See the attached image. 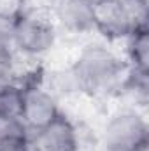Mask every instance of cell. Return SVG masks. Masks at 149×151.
I'll return each instance as SVG.
<instances>
[{"label": "cell", "mask_w": 149, "mask_h": 151, "mask_svg": "<svg viewBox=\"0 0 149 151\" xmlns=\"http://www.w3.org/2000/svg\"><path fill=\"white\" fill-rule=\"evenodd\" d=\"M18 86L16 63H14V51L0 53V95Z\"/></svg>", "instance_id": "10"}, {"label": "cell", "mask_w": 149, "mask_h": 151, "mask_svg": "<svg viewBox=\"0 0 149 151\" xmlns=\"http://www.w3.org/2000/svg\"><path fill=\"white\" fill-rule=\"evenodd\" d=\"M58 30L49 12L25 11L12 21V49L28 58H40L56 42Z\"/></svg>", "instance_id": "2"}, {"label": "cell", "mask_w": 149, "mask_h": 151, "mask_svg": "<svg viewBox=\"0 0 149 151\" xmlns=\"http://www.w3.org/2000/svg\"><path fill=\"white\" fill-rule=\"evenodd\" d=\"M126 42V65L133 72L140 74H149V30L146 28H137L133 30L128 37L125 39Z\"/></svg>", "instance_id": "8"}, {"label": "cell", "mask_w": 149, "mask_h": 151, "mask_svg": "<svg viewBox=\"0 0 149 151\" xmlns=\"http://www.w3.org/2000/svg\"><path fill=\"white\" fill-rule=\"evenodd\" d=\"M30 144L34 151H81L77 125L63 113L32 134Z\"/></svg>", "instance_id": "6"}, {"label": "cell", "mask_w": 149, "mask_h": 151, "mask_svg": "<svg viewBox=\"0 0 149 151\" xmlns=\"http://www.w3.org/2000/svg\"><path fill=\"white\" fill-rule=\"evenodd\" d=\"M0 151H34L30 144V137H14L7 141H0Z\"/></svg>", "instance_id": "13"}, {"label": "cell", "mask_w": 149, "mask_h": 151, "mask_svg": "<svg viewBox=\"0 0 149 151\" xmlns=\"http://www.w3.org/2000/svg\"><path fill=\"white\" fill-rule=\"evenodd\" d=\"M49 16L58 28L67 34L81 35L93 30L91 5L82 0H56L49 11Z\"/></svg>", "instance_id": "7"}, {"label": "cell", "mask_w": 149, "mask_h": 151, "mask_svg": "<svg viewBox=\"0 0 149 151\" xmlns=\"http://www.w3.org/2000/svg\"><path fill=\"white\" fill-rule=\"evenodd\" d=\"M12 49V21L0 18V53H11Z\"/></svg>", "instance_id": "12"}, {"label": "cell", "mask_w": 149, "mask_h": 151, "mask_svg": "<svg viewBox=\"0 0 149 151\" xmlns=\"http://www.w3.org/2000/svg\"><path fill=\"white\" fill-rule=\"evenodd\" d=\"M56 0H25V11L49 12Z\"/></svg>", "instance_id": "14"}, {"label": "cell", "mask_w": 149, "mask_h": 151, "mask_svg": "<svg viewBox=\"0 0 149 151\" xmlns=\"http://www.w3.org/2000/svg\"><path fill=\"white\" fill-rule=\"evenodd\" d=\"M25 12V0H0V18L7 21L18 19Z\"/></svg>", "instance_id": "11"}, {"label": "cell", "mask_w": 149, "mask_h": 151, "mask_svg": "<svg viewBox=\"0 0 149 151\" xmlns=\"http://www.w3.org/2000/svg\"><path fill=\"white\" fill-rule=\"evenodd\" d=\"M82 2H86V4H90V5H95V4H98L100 0H82Z\"/></svg>", "instance_id": "15"}, {"label": "cell", "mask_w": 149, "mask_h": 151, "mask_svg": "<svg viewBox=\"0 0 149 151\" xmlns=\"http://www.w3.org/2000/svg\"><path fill=\"white\" fill-rule=\"evenodd\" d=\"M42 84H44L56 99L82 95L81 83H79V77L75 74L72 63H70L69 67H60V69H54V70H51V72H46Z\"/></svg>", "instance_id": "9"}, {"label": "cell", "mask_w": 149, "mask_h": 151, "mask_svg": "<svg viewBox=\"0 0 149 151\" xmlns=\"http://www.w3.org/2000/svg\"><path fill=\"white\" fill-rule=\"evenodd\" d=\"M79 77L82 95L105 99L119 95L126 79L128 65L105 44H88L72 63Z\"/></svg>", "instance_id": "1"}, {"label": "cell", "mask_w": 149, "mask_h": 151, "mask_svg": "<svg viewBox=\"0 0 149 151\" xmlns=\"http://www.w3.org/2000/svg\"><path fill=\"white\" fill-rule=\"evenodd\" d=\"M93 30L107 40H125L135 28L123 0H100L91 5Z\"/></svg>", "instance_id": "5"}, {"label": "cell", "mask_w": 149, "mask_h": 151, "mask_svg": "<svg viewBox=\"0 0 149 151\" xmlns=\"http://www.w3.org/2000/svg\"><path fill=\"white\" fill-rule=\"evenodd\" d=\"M100 139L105 151H148V121L139 109H119L107 119Z\"/></svg>", "instance_id": "3"}, {"label": "cell", "mask_w": 149, "mask_h": 151, "mask_svg": "<svg viewBox=\"0 0 149 151\" xmlns=\"http://www.w3.org/2000/svg\"><path fill=\"white\" fill-rule=\"evenodd\" d=\"M19 91H21L19 119L30 135L40 130L42 127L49 125L62 114L58 99L42 83L23 86L19 88Z\"/></svg>", "instance_id": "4"}]
</instances>
